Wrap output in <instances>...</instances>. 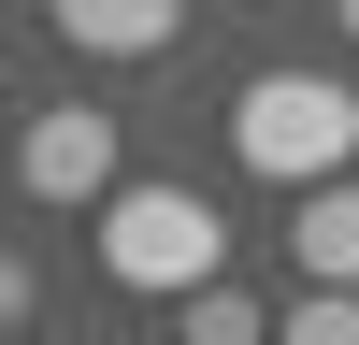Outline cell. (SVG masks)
<instances>
[{"instance_id": "8", "label": "cell", "mask_w": 359, "mask_h": 345, "mask_svg": "<svg viewBox=\"0 0 359 345\" xmlns=\"http://www.w3.org/2000/svg\"><path fill=\"white\" fill-rule=\"evenodd\" d=\"M331 15H345V43H359V0H331Z\"/></svg>"}, {"instance_id": "4", "label": "cell", "mask_w": 359, "mask_h": 345, "mask_svg": "<svg viewBox=\"0 0 359 345\" xmlns=\"http://www.w3.org/2000/svg\"><path fill=\"white\" fill-rule=\"evenodd\" d=\"M43 29L72 58H158L172 29H187V0H43Z\"/></svg>"}, {"instance_id": "6", "label": "cell", "mask_w": 359, "mask_h": 345, "mask_svg": "<svg viewBox=\"0 0 359 345\" xmlns=\"http://www.w3.org/2000/svg\"><path fill=\"white\" fill-rule=\"evenodd\" d=\"M172 345H273V331H259V302H245V288H187V316H172Z\"/></svg>"}, {"instance_id": "3", "label": "cell", "mask_w": 359, "mask_h": 345, "mask_svg": "<svg viewBox=\"0 0 359 345\" xmlns=\"http://www.w3.org/2000/svg\"><path fill=\"white\" fill-rule=\"evenodd\" d=\"M15 187L101 216V201H115V115H101V101H43V115L15 130Z\"/></svg>"}, {"instance_id": "7", "label": "cell", "mask_w": 359, "mask_h": 345, "mask_svg": "<svg viewBox=\"0 0 359 345\" xmlns=\"http://www.w3.org/2000/svg\"><path fill=\"white\" fill-rule=\"evenodd\" d=\"M273 345H359V288H302V316H273Z\"/></svg>"}, {"instance_id": "1", "label": "cell", "mask_w": 359, "mask_h": 345, "mask_svg": "<svg viewBox=\"0 0 359 345\" xmlns=\"http://www.w3.org/2000/svg\"><path fill=\"white\" fill-rule=\"evenodd\" d=\"M230 158L259 172V187H331V172H359V86L345 72H259L245 101H230Z\"/></svg>"}, {"instance_id": "5", "label": "cell", "mask_w": 359, "mask_h": 345, "mask_svg": "<svg viewBox=\"0 0 359 345\" xmlns=\"http://www.w3.org/2000/svg\"><path fill=\"white\" fill-rule=\"evenodd\" d=\"M287 259H302V288H359V172L302 187V216H287Z\"/></svg>"}, {"instance_id": "2", "label": "cell", "mask_w": 359, "mask_h": 345, "mask_svg": "<svg viewBox=\"0 0 359 345\" xmlns=\"http://www.w3.org/2000/svg\"><path fill=\"white\" fill-rule=\"evenodd\" d=\"M216 259H230V230H216V201H201V187H115V201H101V273L144 288V302L216 288Z\"/></svg>"}]
</instances>
